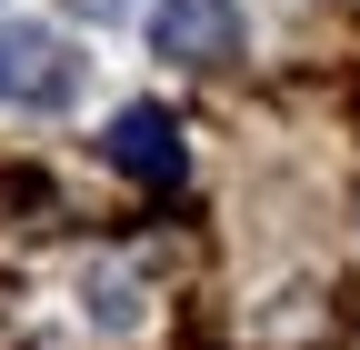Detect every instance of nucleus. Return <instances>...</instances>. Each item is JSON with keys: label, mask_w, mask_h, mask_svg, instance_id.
<instances>
[{"label": "nucleus", "mask_w": 360, "mask_h": 350, "mask_svg": "<svg viewBox=\"0 0 360 350\" xmlns=\"http://www.w3.org/2000/svg\"><path fill=\"white\" fill-rule=\"evenodd\" d=\"M150 51L180 60V70H220V60H240V11L231 0H160L150 11Z\"/></svg>", "instance_id": "f257e3e1"}, {"label": "nucleus", "mask_w": 360, "mask_h": 350, "mask_svg": "<svg viewBox=\"0 0 360 350\" xmlns=\"http://www.w3.org/2000/svg\"><path fill=\"white\" fill-rule=\"evenodd\" d=\"M0 101H20V110L70 101V51L40 20H11V30H0Z\"/></svg>", "instance_id": "7ed1b4c3"}, {"label": "nucleus", "mask_w": 360, "mask_h": 350, "mask_svg": "<svg viewBox=\"0 0 360 350\" xmlns=\"http://www.w3.org/2000/svg\"><path fill=\"white\" fill-rule=\"evenodd\" d=\"M101 160L130 170V181H150V190H170L191 150H180V120H170L160 101H130V110H110V130H101Z\"/></svg>", "instance_id": "f03ea898"}]
</instances>
